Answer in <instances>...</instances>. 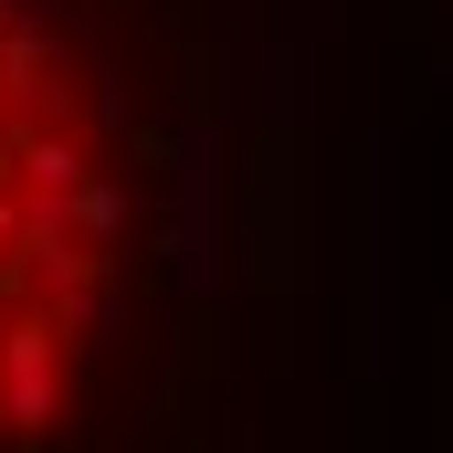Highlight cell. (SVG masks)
<instances>
[{
	"mask_svg": "<svg viewBox=\"0 0 453 453\" xmlns=\"http://www.w3.org/2000/svg\"><path fill=\"white\" fill-rule=\"evenodd\" d=\"M127 211H137V201H127V180H116V169H96L85 190H64V232H74L85 253H106L116 232H127Z\"/></svg>",
	"mask_w": 453,
	"mask_h": 453,
	"instance_id": "1",
	"label": "cell"
}]
</instances>
